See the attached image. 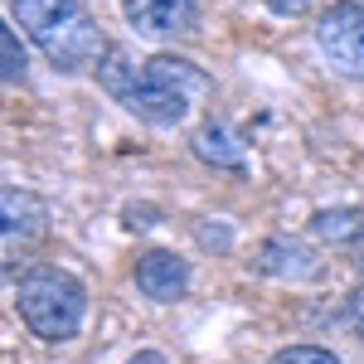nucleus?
Listing matches in <instances>:
<instances>
[{"label":"nucleus","instance_id":"nucleus-13","mask_svg":"<svg viewBox=\"0 0 364 364\" xmlns=\"http://www.w3.org/2000/svg\"><path fill=\"white\" fill-rule=\"evenodd\" d=\"M267 10H272V15H306L311 0H267Z\"/></svg>","mask_w":364,"mask_h":364},{"label":"nucleus","instance_id":"nucleus-11","mask_svg":"<svg viewBox=\"0 0 364 364\" xmlns=\"http://www.w3.org/2000/svg\"><path fill=\"white\" fill-rule=\"evenodd\" d=\"M0 54H5V83H25V49H20V39H15V25H5V34H0Z\"/></svg>","mask_w":364,"mask_h":364},{"label":"nucleus","instance_id":"nucleus-8","mask_svg":"<svg viewBox=\"0 0 364 364\" xmlns=\"http://www.w3.org/2000/svg\"><path fill=\"white\" fill-rule=\"evenodd\" d=\"M252 267L267 272V277H282V282H311L321 272V257L301 238H267L257 248V257H252Z\"/></svg>","mask_w":364,"mask_h":364},{"label":"nucleus","instance_id":"nucleus-6","mask_svg":"<svg viewBox=\"0 0 364 364\" xmlns=\"http://www.w3.org/2000/svg\"><path fill=\"white\" fill-rule=\"evenodd\" d=\"M122 15L141 34L170 39V34H190L199 25V0H122Z\"/></svg>","mask_w":364,"mask_h":364},{"label":"nucleus","instance_id":"nucleus-14","mask_svg":"<svg viewBox=\"0 0 364 364\" xmlns=\"http://www.w3.org/2000/svg\"><path fill=\"white\" fill-rule=\"evenodd\" d=\"M350 321H355V331L364 336V287L355 291V296H350Z\"/></svg>","mask_w":364,"mask_h":364},{"label":"nucleus","instance_id":"nucleus-3","mask_svg":"<svg viewBox=\"0 0 364 364\" xmlns=\"http://www.w3.org/2000/svg\"><path fill=\"white\" fill-rule=\"evenodd\" d=\"M15 306H20V321L29 326V336L49 340V345H63V340H73L83 331L87 287L68 267L39 262V267H29L25 277H20Z\"/></svg>","mask_w":364,"mask_h":364},{"label":"nucleus","instance_id":"nucleus-4","mask_svg":"<svg viewBox=\"0 0 364 364\" xmlns=\"http://www.w3.org/2000/svg\"><path fill=\"white\" fill-rule=\"evenodd\" d=\"M316 44L331 58V68L345 78H364V5L360 0H340L321 15Z\"/></svg>","mask_w":364,"mask_h":364},{"label":"nucleus","instance_id":"nucleus-12","mask_svg":"<svg viewBox=\"0 0 364 364\" xmlns=\"http://www.w3.org/2000/svg\"><path fill=\"white\" fill-rule=\"evenodd\" d=\"M267 364H340L331 350H321V345H287V350H277Z\"/></svg>","mask_w":364,"mask_h":364},{"label":"nucleus","instance_id":"nucleus-15","mask_svg":"<svg viewBox=\"0 0 364 364\" xmlns=\"http://www.w3.org/2000/svg\"><path fill=\"white\" fill-rule=\"evenodd\" d=\"M127 364H170V360L161 355V350H141V355H132Z\"/></svg>","mask_w":364,"mask_h":364},{"label":"nucleus","instance_id":"nucleus-7","mask_svg":"<svg viewBox=\"0 0 364 364\" xmlns=\"http://www.w3.org/2000/svg\"><path fill=\"white\" fill-rule=\"evenodd\" d=\"M0 204H5V248L10 252H15V243H34L49 233V204L39 195H29L20 185H5Z\"/></svg>","mask_w":364,"mask_h":364},{"label":"nucleus","instance_id":"nucleus-16","mask_svg":"<svg viewBox=\"0 0 364 364\" xmlns=\"http://www.w3.org/2000/svg\"><path fill=\"white\" fill-rule=\"evenodd\" d=\"M360 5H364V0H360Z\"/></svg>","mask_w":364,"mask_h":364},{"label":"nucleus","instance_id":"nucleus-2","mask_svg":"<svg viewBox=\"0 0 364 364\" xmlns=\"http://www.w3.org/2000/svg\"><path fill=\"white\" fill-rule=\"evenodd\" d=\"M10 20L39 44V54L54 63L58 73H87L92 63H102L107 39L97 20L87 15L78 0H10Z\"/></svg>","mask_w":364,"mask_h":364},{"label":"nucleus","instance_id":"nucleus-1","mask_svg":"<svg viewBox=\"0 0 364 364\" xmlns=\"http://www.w3.org/2000/svg\"><path fill=\"white\" fill-rule=\"evenodd\" d=\"M97 83L112 92L127 112H136L151 127H175L185 122L190 102L209 92V78L199 73L190 58L175 54H151V58H132L122 49H107L97 63Z\"/></svg>","mask_w":364,"mask_h":364},{"label":"nucleus","instance_id":"nucleus-10","mask_svg":"<svg viewBox=\"0 0 364 364\" xmlns=\"http://www.w3.org/2000/svg\"><path fill=\"white\" fill-rule=\"evenodd\" d=\"M311 233H316L321 243H355L364 233V209H355V204L316 209V214H311Z\"/></svg>","mask_w":364,"mask_h":364},{"label":"nucleus","instance_id":"nucleus-5","mask_svg":"<svg viewBox=\"0 0 364 364\" xmlns=\"http://www.w3.org/2000/svg\"><path fill=\"white\" fill-rule=\"evenodd\" d=\"M136 287H141V296L170 306V301H180V296L190 291V262H185L180 252H170V248L141 252L136 257Z\"/></svg>","mask_w":364,"mask_h":364},{"label":"nucleus","instance_id":"nucleus-9","mask_svg":"<svg viewBox=\"0 0 364 364\" xmlns=\"http://www.w3.org/2000/svg\"><path fill=\"white\" fill-rule=\"evenodd\" d=\"M195 156L204 161V166H214V170H233V175H243V141L233 136L228 127H219V122H209L204 132L195 136Z\"/></svg>","mask_w":364,"mask_h":364}]
</instances>
